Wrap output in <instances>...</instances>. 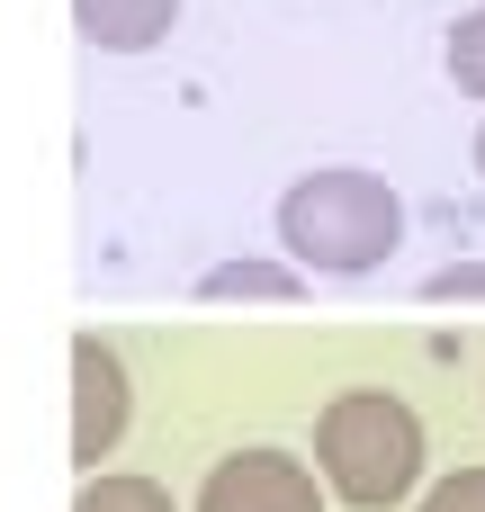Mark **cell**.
Instances as JSON below:
<instances>
[{
	"label": "cell",
	"mask_w": 485,
	"mask_h": 512,
	"mask_svg": "<svg viewBox=\"0 0 485 512\" xmlns=\"http://www.w3.org/2000/svg\"><path fill=\"white\" fill-rule=\"evenodd\" d=\"M198 512H324V486L288 450H225L198 486Z\"/></svg>",
	"instance_id": "obj_4"
},
{
	"label": "cell",
	"mask_w": 485,
	"mask_h": 512,
	"mask_svg": "<svg viewBox=\"0 0 485 512\" xmlns=\"http://www.w3.org/2000/svg\"><path fill=\"white\" fill-rule=\"evenodd\" d=\"M198 297L207 306H297L306 297V270L297 261H216L198 279Z\"/></svg>",
	"instance_id": "obj_6"
},
{
	"label": "cell",
	"mask_w": 485,
	"mask_h": 512,
	"mask_svg": "<svg viewBox=\"0 0 485 512\" xmlns=\"http://www.w3.org/2000/svg\"><path fill=\"white\" fill-rule=\"evenodd\" d=\"M477 180H485V126H477Z\"/></svg>",
	"instance_id": "obj_11"
},
{
	"label": "cell",
	"mask_w": 485,
	"mask_h": 512,
	"mask_svg": "<svg viewBox=\"0 0 485 512\" xmlns=\"http://www.w3.org/2000/svg\"><path fill=\"white\" fill-rule=\"evenodd\" d=\"M72 27L99 54H144L180 27V0H72Z\"/></svg>",
	"instance_id": "obj_5"
},
{
	"label": "cell",
	"mask_w": 485,
	"mask_h": 512,
	"mask_svg": "<svg viewBox=\"0 0 485 512\" xmlns=\"http://www.w3.org/2000/svg\"><path fill=\"white\" fill-rule=\"evenodd\" d=\"M441 63H450V81L468 90V99H485V0L450 27V45H441Z\"/></svg>",
	"instance_id": "obj_8"
},
{
	"label": "cell",
	"mask_w": 485,
	"mask_h": 512,
	"mask_svg": "<svg viewBox=\"0 0 485 512\" xmlns=\"http://www.w3.org/2000/svg\"><path fill=\"white\" fill-rule=\"evenodd\" d=\"M423 297H432V306H485V261H450V270H432Z\"/></svg>",
	"instance_id": "obj_9"
},
{
	"label": "cell",
	"mask_w": 485,
	"mask_h": 512,
	"mask_svg": "<svg viewBox=\"0 0 485 512\" xmlns=\"http://www.w3.org/2000/svg\"><path fill=\"white\" fill-rule=\"evenodd\" d=\"M126 423H135V387H126L117 342L72 333V468H81V477H99V468H108V450L126 441Z\"/></svg>",
	"instance_id": "obj_3"
},
{
	"label": "cell",
	"mask_w": 485,
	"mask_h": 512,
	"mask_svg": "<svg viewBox=\"0 0 485 512\" xmlns=\"http://www.w3.org/2000/svg\"><path fill=\"white\" fill-rule=\"evenodd\" d=\"M405 225L414 216H405L396 180L351 171V162L306 171V180L279 189V252L306 279H369V270H387L396 243H405Z\"/></svg>",
	"instance_id": "obj_1"
},
{
	"label": "cell",
	"mask_w": 485,
	"mask_h": 512,
	"mask_svg": "<svg viewBox=\"0 0 485 512\" xmlns=\"http://www.w3.org/2000/svg\"><path fill=\"white\" fill-rule=\"evenodd\" d=\"M72 512H180V504H171L153 477H108V468H99V477H81Z\"/></svg>",
	"instance_id": "obj_7"
},
{
	"label": "cell",
	"mask_w": 485,
	"mask_h": 512,
	"mask_svg": "<svg viewBox=\"0 0 485 512\" xmlns=\"http://www.w3.org/2000/svg\"><path fill=\"white\" fill-rule=\"evenodd\" d=\"M414 512H485V468H450Z\"/></svg>",
	"instance_id": "obj_10"
},
{
	"label": "cell",
	"mask_w": 485,
	"mask_h": 512,
	"mask_svg": "<svg viewBox=\"0 0 485 512\" xmlns=\"http://www.w3.org/2000/svg\"><path fill=\"white\" fill-rule=\"evenodd\" d=\"M315 477L333 486V504H405L423 486V414L396 387H342L315 414Z\"/></svg>",
	"instance_id": "obj_2"
}]
</instances>
